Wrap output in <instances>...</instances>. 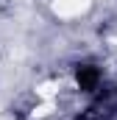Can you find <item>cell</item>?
Instances as JSON below:
<instances>
[{
	"mask_svg": "<svg viewBox=\"0 0 117 120\" xmlns=\"http://www.w3.org/2000/svg\"><path fill=\"white\" fill-rule=\"evenodd\" d=\"M0 8H3V0H0Z\"/></svg>",
	"mask_w": 117,
	"mask_h": 120,
	"instance_id": "cell-3",
	"label": "cell"
},
{
	"mask_svg": "<svg viewBox=\"0 0 117 120\" xmlns=\"http://www.w3.org/2000/svg\"><path fill=\"white\" fill-rule=\"evenodd\" d=\"M75 81H78V87H81L84 92H98L103 75H100V70H98L95 64H78V70H75Z\"/></svg>",
	"mask_w": 117,
	"mask_h": 120,
	"instance_id": "cell-2",
	"label": "cell"
},
{
	"mask_svg": "<svg viewBox=\"0 0 117 120\" xmlns=\"http://www.w3.org/2000/svg\"><path fill=\"white\" fill-rule=\"evenodd\" d=\"M114 115H117V87L114 84H106V87L98 90L95 103L87 106L78 115V120H112Z\"/></svg>",
	"mask_w": 117,
	"mask_h": 120,
	"instance_id": "cell-1",
	"label": "cell"
}]
</instances>
